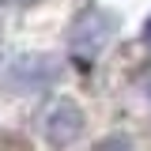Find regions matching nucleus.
I'll return each instance as SVG.
<instances>
[{"label": "nucleus", "mask_w": 151, "mask_h": 151, "mask_svg": "<svg viewBox=\"0 0 151 151\" xmlns=\"http://www.w3.org/2000/svg\"><path fill=\"white\" fill-rule=\"evenodd\" d=\"M117 30V19L110 12H87V15H79V23L72 27V49L79 57H98V49L106 45Z\"/></svg>", "instance_id": "f257e3e1"}, {"label": "nucleus", "mask_w": 151, "mask_h": 151, "mask_svg": "<svg viewBox=\"0 0 151 151\" xmlns=\"http://www.w3.org/2000/svg\"><path fill=\"white\" fill-rule=\"evenodd\" d=\"M79 129H83V113H79V106H76L72 98L53 102V110L45 113V136L64 147V144H72L76 136H79Z\"/></svg>", "instance_id": "f03ea898"}, {"label": "nucleus", "mask_w": 151, "mask_h": 151, "mask_svg": "<svg viewBox=\"0 0 151 151\" xmlns=\"http://www.w3.org/2000/svg\"><path fill=\"white\" fill-rule=\"evenodd\" d=\"M144 42H147V45H151V15L144 19Z\"/></svg>", "instance_id": "7ed1b4c3"}]
</instances>
